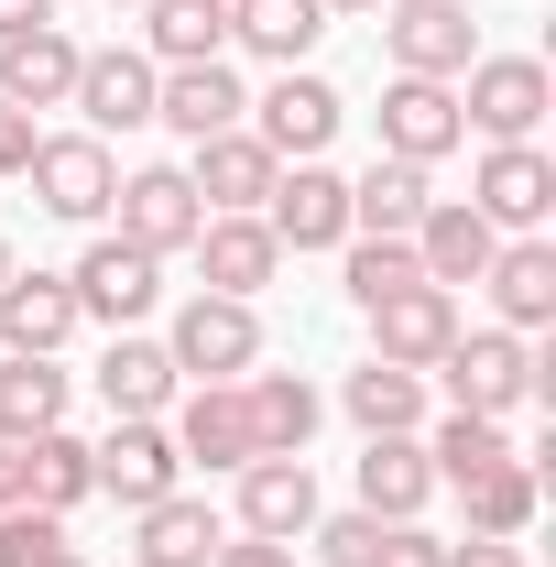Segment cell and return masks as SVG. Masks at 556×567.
<instances>
[{
	"instance_id": "cell-24",
	"label": "cell",
	"mask_w": 556,
	"mask_h": 567,
	"mask_svg": "<svg viewBox=\"0 0 556 567\" xmlns=\"http://www.w3.org/2000/svg\"><path fill=\"white\" fill-rule=\"evenodd\" d=\"M197 262H208L197 295H240V306H251V295L284 274V240L262 229V218H208V229H197Z\"/></svg>"
},
{
	"instance_id": "cell-9",
	"label": "cell",
	"mask_w": 556,
	"mask_h": 567,
	"mask_svg": "<svg viewBox=\"0 0 556 567\" xmlns=\"http://www.w3.org/2000/svg\"><path fill=\"white\" fill-rule=\"evenodd\" d=\"M470 208L491 218V229H513V240H535L556 218V164L535 153V142H491L481 175H470Z\"/></svg>"
},
{
	"instance_id": "cell-18",
	"label": "cell",
	"mask_w": 556,
	"mask_h": 567,
	"mask_svg": "<svg viewBox=\"0 0 556 567\" xmlns=\"http://www.w3.org/2000/svg\"><path fill=\"white\" fill-rule=\"evenodd\" d=\"M76 328H87V317H76L66 274H11V284H0V350H11V360H55Z\"/></svg>"
},
{
	"instance_id": "cell-4",
	"label": "cell",
	"mask_w": 556,
	"mask_h": 567,
	"mask_svg": "<svg viewBox=\"0 0 556 567\" xmlns=\"http://www.w3.org/2000/svg\"><path fill=\"white\" fill-rule=\"evenodd\" d=\"M22 175H33V197H44V218H66V229H87V218H110V197H121V164H110V142H99V132H44Z\"/></svg>"
},
{
	"instance_id": "cell-15",
	"label": "cell",
	"mask_w": 556,
	"mask_h": 567,
	"mask_svg": "<svg viewBox=\"0 0 556 567\" xmlns=\"http://www.w3.org/2000/svg\"><path fill=\"white\" fill-rule=\"evenodd\" d=\"M153 87H164V66L153 55H132V44H110V55H76V99L66 110H87V132H142L153 121Z\"/></svg>"
},
{
	"instance_id": "cell-35",
	"label": "cell",
	"mask_w": 556,
	"mask_h": 567,
	"mask_svg": "<svg viewBox=\"0 0 556 567\" xmlns=\"http://www.w3.org/2000/svg\"><path fill=\"white\" fill-rule=\"evenodd\" d=\"M459 502H470V535H524L535 502H546V470H535V458H502L481 481H459Z\"/></svg>"
},
{
	"instance_id": "cell-25",
	"label": "cell",
	"mask_w": 556,
	"mask_h": 567,
	"mask_svg": "<svg viewBox=\"0 0 556 567\" xmlns=\"http://www.w3.org/2000/svg\"><path fill=\"white\" fill-rule=\"evenodd\" d=\"M436 208L425 197V164H393V153H371V175L349 186V240H415V218Z\"/></svg>"
},
{
	"instance_id": "cell-26",
	"label": "cell",
	"mask_w": 556,
	"mask_h": 567,
	"mask_svg": "<svg viewBox=\"0 0 556 567\" xmlns=\"http://www.w3.org/2000/svg\"><path fill=\"white\" fill-rule=\"evenodd\" d=\"M76 55H87V44H66L55 22H44V33H11V44H0V99H11V110H66L76 99Z\"/></svg>"
},
{
	"instance_id": "cell-45",
	"label": "cell",
	"mask_w": 556,
	"mask_h": 567,
	"mask_svg": "<svg viewBox=\"0 0 556 567\" xmlns=\"http://www.w3.org/2000/svg\"><path fill=\"white\" fill-rule=\"evenodd\" d=\"M11 274H22V262H11V240H0V284H11Z\"/></svg>"
},
{
	"instance_id": "cell-17",
	"label": "cell",
	"mask_w": 556,
	"mask_h": 567,
	"mask_svg": "<svg viewBox=\"0 0 556 567\" xmlns=\"http://www.w3.org/2000/svg\"><path fill=\"white\" fill-rule=\"evenodd\" d=\"M491 251H502V229H491L470 197H436V208L415 218V274H425V284H447V295H459V284H481V274H491Z\"/></svg>"
},
{
	"instance_id": "cell-29",
	"label": "cell",
	"mask_w": 556,
	"mask_h": 567,
	"mask_svg": "<svg viewBox=\"0 0 556 567\" xmlns=\"http://www.w3.org/2000/svg\"><path fill=\"white\" fill-rule=\"evenodd\" d=\"M142 55L153 66H218L229 55V0H142Z\"/></svg>"
},
{
	"instance_id": "cell-12",
	"label": "cell",
	"mask_w": 556,
	"mask_h": 567,
	"mask_svg": "<svg viewBox=\"0 0 556 567\" xmlns=\"http://www.w3.org/2000/svg\"><path fill=\"white\" fill-rule=\"evenodd\" d=\"M66 295H76V317H99V328H132L142 306L164 295V262H153V251H132V240L110 229V240H87V251H76Z\"/></svg>"
},
{
	"instance_id": "cell-6",
	"label": "cell",
	"mask_w": 556,
	"mask_h": 567,
	"mask_svg": "<svg viewBox=\"0 0 556 567\" xmlns=\"http://www.w3.org/2000/svg\"><path fill=\"white\" fill-rule=\"evenodd\" d=\"M339 121H349V110H339V87H328V76H306V66H284L274 87L251 99V142H262L274 164H317Z\"/></svg>"
},
{
	"instance_id": "cell-23",
	"label": "cell",
	"mask_w": 556,
	"mask_h": 567,
	"mask_svg": "<svg viewBox=\"0 0 556 567\" xmlns=\"http://www.w3.org/2000/svg\"><path fill=\"white\" fill-rule=\"evenodd\" d=\"M481 284H491V306H502V328L535 339V328L556 317V240H546V229H535V240H502Z\"/></svg>"
},
{
	"instance_id": "cell-11",
	"label": "cell",
	"mask_w": 556,
	"mask_h": 567,
	"mask_svg": "<svg viewBox=\"0 0 556 567\" xmlns=\"http://www.w3.org/2000/svg\"><path fill=\"white\" fill-rule=\"evenodd\" d=\"M470 142V121H459V87L447 76H393L382 87V153L393 164H447Z\"/></svg>"
},
{
	"instance_id": "cell-40",
	"label": "cell",
	"mask_w": 556,
	"mask_h": 567,
	"mask_svg": "<svg viewBox=\"0 0 556 567\" xmlns=\"http://www.w3.org/2000/svg\"><path fill=\"white\" fill-rule=\"evenodd\" d=\"M208 567H295V546H274V535H240V546H229V535H218Z\"/></svg>"
},
{
	"instance_id": "cell-22",
	"label": "cell",
	"mask_w": 556,
	"mask_h": 567,
	"mask_svg": "<svg viewBox=\"0 0 556 567\" xmlns=\"http://www.w3.org/2000/svg\"><path fill=\"white\" fill-rule=\"evenodd\" d=\"M240 404H251L262 458H306V436H317V415H328V393H317L306 371H240Z\"/></svg>"
},
{
	"instance_id": "cell-7",
	"label": "cell",
	"mask_w": 556,
	"mask_h": 567,
	"mask_svg": "<svg viewBox=\"0 0 556 567\" xmlns=\"http://www.w3.org/2000/svg\"><path fill=\"white\" fill-rule=\"evenodd\" d=\"M87 458H99V502H121V513H142V502H164L175 481H186L164 415H110V436H99Z\"/></svg>"
},
{
	"instance_id": "cell-10",
	"label": "cell",
	"mask_w": 556,
	"mask_h": 567,
	"mask_svg": "<svg viewBox=\"0 0 556 567\" xmlns=\"http://www.w3.org/2000/svg\"><path fill=\"white\" fill-rule=\"evenodd\" d=\"M382 44H393V76H470L481 55V33H470V0H393V22H382Z\"/></svg>"
},
{
	"instance_id": "cell-13",
	"label": "cell",
	"mask_w": 556,
	"mask_h": 567,
	"mask_svg": "<svg viewBox=\"0 0 556 567\" xmlns=\"http://www.w3.org/2000/svg\"><path fill=\"white\" fill-rule=\"evenodd\" d=\"M262 229H274L284 251H339V240H349V175H328V164H284L274 197H262Z\"/></svg>"
},
{
	"instance_id": "cell-3",
	"label": "cell",
	"mask_w": 556,
	"mask_h": 567,
	"mask_svg": "<svg viewBox=\"0 0 556 567\" xmlns=\"http://www.w3.org/2000/svg\"><path fill=\"white\" fill-rule=\"evenodd\" d=\"M546 110H556L546 55H470V76H459V121H470L481 142H535Z\"/></svg>"
},
{
	"instance_id": "cell-30",
	"label": "cell",
	"mask_w": 556,
	"mask_h": 567,
	"mask_svg": "<svg viewBox=\"0 0 556 567\" xmlns=\"http://www.w3.org/2000/svg\"><path fill=\"white\" fill-rule=\"evenodd\" d=\"M208 557H218V513L208 502L164 492V502L132 513V567H208Z\"/></svg>"
},
{
	"instance_id": "cell-46",
	"label": "cell",
	"mask_w": 556,
	"mask_h": 567,
	"mask_svg": "<svg viewBox=\"0 0 556 567\" xmlns=\"http://www.w3.org/2000/svg\"><path fill=\"white\" fill-rule=\"evenodd\" d=\"M110 11H142V0H110Z\"/></svg>"
},
{
	"instance_id": "cell-44",
	"label": "cell",
	"mask_w": 556,
	"mask_h": 567,
	"mask_svg": "<svg viewBox=\"0 0 556 567\" xmlns=\"http://www.w3.org/2000/svg\"><path fill=\"white\" fill-rule=\"evenodd\" d=\"M317 11H382V0H317Z\"/></svg>"
},
{
	"instance_id": "cell-42",
	"label": "cell",
	"mask_w": 556,
	"mask_h": 567,
	"mask_svg": "<svg viewBox=\"0 0 556 567\" xmlns=\"http://www.w3.org/2000/svg\"><path fill=\"white\" fill-rule=\"evenodd\" d=\"M44 22H55V0H0V44L11 33H44Z\"/></svg>"
},
{
	"instance_id": "cell-21",
	"label": "cell",
	"mask_w": 556,
	"mask_h": 567,
	"mask_svg": "<svg viewBox=\"0 0 556 567\" xmlns=\"http://www.w3.org/2000/svg\"><path fill=\"white\" fill-rule=\"evenodd\" d=\"M317 535V567H436L447 546L425 524H382V513H339V524H306Z\"/></svg>"
},
{
	"instance_id": "cell-41",
	"label": "cell",
	"mask_w": 556,
	"mask_h": 567,
	"mask_svg": "<svg viewBox=\"0 0 556 567\" xmlns=\"http://www.w3.org/2000/svg\"><path fill=\"white\" fill-rule=\"evenodd\" d=\"M436 567H524V546L513 535H470V546H447Z\"/></svg>"
},
{
	"instance_id": "cell-20",
	"label": "cell",
	"mask_w": 556,
	"mask_h": 567,
	"mask_svg": "<svg viewBox=\"0 0 556 567\" xmlns=\"http://www.w3.org/2000/svg\"><path fill=\"white\" fill-rule=\"evenodd\" d=\"M229 481H240V535L295 546V535L317 524V470H306V458H251V470H229Z\"/></svg>"
},
{
	"instance_id": "cell-32",
	"label": "cell",
	"mask_w": 556,
	"mask_h": 567,
	"mask_svg": "<svg viewBox=\"0 0 556 567\" xmlns=\"http://www.w3.org/2000/svg\"><path fill=\"white\" fill-rule=\"evenodd\" d=\"M22 470H33V513H55L66 524L76 502H99V458H87V436H66V425H44V436H22Z\"/></svg>"
},
{
	"instance_id": "cell-37",
	"label": "cell",
	"mask_w": 556,
	"mask_h": 567,
	"mask_svg": "<svg viewBox=\"0 0 556 567\" xmlns=\"http://www.w3.org/2000/svg\"><path fill=\"white\" fill-rule=\"evenodd\" d=\"M339 274H349V306H382V295H404L415 274V240H339Z\"/></svg>"
},
{
	"instance_id": "cell-2",
	"label": "cell",
	"mask_w": 556,
	"mask_h": 567,
	"mask_svg": "<svg viewBox=\"0 0 556 567\" xmlns=\"http://www.w3.org/2000/svg\"><path fill=\"white\" fill-rule=\"evenodd\" d=\"M164 360H175V382H240V371H262V317L240 295H186L164 328Z\"/></svg>"
},
{
	"instance_id": "cell-31",
	"label": "cell",
	"mask_w": 556,
	"mask_h": 567,
	"mask_svg": "<svg viewBox=\"0 0 556 567\" xmlns=\"http://www.w3.org/2000/svg\"><path fill=\"white\" fill-rule=\"evenodd\" d=\"M339 404L360 436H425V371H393V360H360L339 382Z\"/></svg>"
},
{
	"instance_id": "cell-19",
	"label": "cell",
	"mask_w": 556,
	"mask_h": 567,
	"mask_svg": "<svg viewBox=\"0 0 556 567\" xmlns=\"http://www.w3.org/2000/svg\"><path fill=\"white\" fill-rule=\"evenodd\" d=\"M240 76H229V55L218 66H164V87H153V121L175 142H208V132H240Z\"/></svg>"
},
{
	"instance_id": "cell-16",
	"label": "cell",
	"mask_w": 556,
	"mask_h": 567,
	"mask_svg": "<svg viewBox=\"0 0 556 567\" xmlns=\"http://www.w3.org/2000/svg\"><path fill=\"white\" fill-rule=\"evenodd\" d=\"M274 175H284V164L251 132H208V142H197V164H186V186H197V208H208V218H262Z\"/></svg>"
},
{
	"instance_id": "cell-28",
	"label": "cell",
	"mask_w": 556,
	"mask_h": 567,
	"mask_svg": "<svg viewBox=\"0 0 556 567\" xmlns=\"http://www.w3.org/2000/svg\"><path fill=\"white\" fill-rule=\"evenodd\" d=\"M425 502H436L425 436H371V447H360V513H382V524H415Z\"/></svg>"
},
{
	"instance_id": "cell-33",
	"label": "cell",
	"mask_w": 556,
	"mask_h": 567,
	"mask_svg": "<svg viewBox=\"0 0 556 567\" xmlns=\"http://www.w3.org/2000/svg\"><path fill=\"white\" fill-rule=\"evenodd\" d=\"M317 33H328V11H317V0H229V44H251L262 66H306V55H317Z\"/></svg>"
},
{
	"instance_id": "cell-27",
	"label": "cell",
	"mask_w": 556,
	"mask_h": 567,
	"mask_svg": "<svg viewBox=\"0 0 556 567\" xmlns=\"http://www.w3.org/2000/svg\"><path fill=\"white\" fill-rule=\"evenodd\" d=\"M186 382H175V360L164 339H132V328H110V350H99V404L110 415H164Z\"/></svg>"
},
{
	"instance_id": "cell-5",
	"label": "cell",
	"mask_w": 556,
	"mask_h": 567,
	"mask_svg": "<svg viewBox=\"0 0 556 567\" xmlns=\"http://www.w3.org/2000/svg\"><path fill=\"white\" fill-rule=\"evenodd\" d=\"M121 240L132 251H153V262H175V251H197V229H208V208H197V186H186V164H142V175H121Z\"/></svg>"
},
{
	"instance_id": "cell-34",
	"label": "cell",
	"mask_w": 556,
	"mask_h": 567,
	"mask_svg": "<svg viewBox=\"0 0 556 567\" xmlns=\"http://www.w3.org/2000/svg\"><path fill=\"white\" fill-rule=\"evenodd\" d=\"M502 458H524L502 415H436V436H425V470H436L447 492H459V481H481V470H502Z\"/></svg>"
},
{
	"instance_id": "cell-8",
	"label": "cell",
	"mask_w": 556,
	"mask_h": 567,
	"mask_svg": "<svg viewBox=\"0 0 556 567\" xmlns=\"http://www.w3.org/2000/svg\"><path fill=\"white\" fill-rule=\"evenodd\" d=\"M164 436H175V458H186V470H251V458H262V436H251V404H240V382H186Z\"/></svg>"
},
{
	"instance_id": "cell-36",
	"label": "cell",
	"mask_w": 556,
	"mask_h": 567,
	"mask_svg": "<svg viewBox=\"0 0 556 567\" xmlns=\"http://www.w3.org/2000/svg\"><path fill=\"white\" fill-rule=\"evenodd\" d=\"M44 425H66V371L55 360H0V436L22 447Z\"/></svg>"
},
{
	"instance_id": "cell-43",
	"label": "cell",
	"mask_w": 556,
	"mask_h": 567,
	"mask_svg": "<svg viewBox=\"0 0 556 567\" xmlns=\"http://www.w3.org/2000/svg\"><path fill=\"white\" fill-rule=\"evenodd\" d=\"M22 492H33V470H22V447L0 436V513H22Z\"/></svg>"
},
{
	"instance_id": "cell-14",
	"label": "cell",
	"mask_w": 556,
	"mask_h": 567,
	"mask_svg": "<svg viewBox=\"0 0 556 567\" xmlns=\"http://www.w3.org/2000/svg\"><path fill=\"white\" fill-rule=\"evenodd\" d=\"M360 317H371V360H393V371H436V350L459 339V295L447 284H404V295H382Z\"/></svg>"
},
{
	"instance_id": "cell-1",
	"label": "cell",
	"mask_w": 556,
	"mask_h": 567,
	"mask_svg": "<svg viewBox=\"0 0 556 567\" xmlns=\"http://www.w3.org/2000/svg\"><path fill=\"white\" fill-rule=\"evenodd\" d=\"M447 415H513V404H556V371L535 360V339H513V328H459L447 350Z\"/></svg>"
},
{
	"instance_id": "cell-38",
	"label": "cell",
	"mask_w": 556,
	"mask_h": 567,
	"mask_svg": "<svg viewBox=\"0 0 556 567\" xmlns=\"http://www.w3.org/2000/svg\"><path fill=\"white\" fill-rule=\"evenodd\" d=\"M0 567H87L66 546V524H55V513H33V502H22V513H0Z\"/></svg>"
},
{
	"instance_id": "cell-39",
	"label": "cell",
	"mask_w": 556,
	"mask_h": 567,
	"mask_svg": "<svg viewBox=\"0 0 556 567\" xmlns=\"http://www.w3.org/2000/svg\"><path fill=\"white\" fill-rule=\"evenodd\" d=\"M33 110H11V99H0V175H22V164H33Z\"/></svg>"
}]
</instances>
